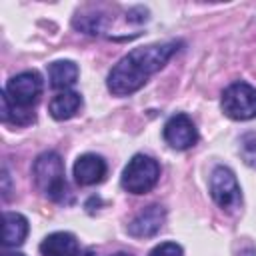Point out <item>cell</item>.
I'll return each mask as SVG.
<instances>
[{"instance_id": "2e32d148", "label": "cell", "mask_w": 256, "mask_h": 256, "mask_svg": "<svg viewBox=\"0 0 256 256\" xmlns=\"http://www.w3.org/2000/svg\"><path fill=\"white\" fill-rule=\"evenodd\" d=\"M78 256H96L92 250H86V252H82V254H78Z\"/></svg>"}, {"instance_id": "5bb4252c", "label": "cell", "mask_w": 256, "mask_h": 256, "mask_svg": "<svg viewBox=\"0 0 256 256\" xmlns=\"http://www.w3.org/2000/svg\"><path fill=\"white\" fill-rule=\"evenodd\" d=\"M240 156L244 164L256 168V134H246L240 142Z\"/></svg>"}, {"instance_id": "30bf717a", "label": "cell", "mask_w": 256, "mask_h": 256, "mask_svg": "<svg viewBox=\"0 0 256 256\" xmlns=\"http://www.w3.org/2000/svg\"><path fill=\"white\" fill-rule=\"evenodd\" d=\"M42 256H78V240L70 232H52L40 244Z\"/></svg>"}, {"instance_id": "e0dca14e", "label": "cell", "mask_w": 256, "mask_h": 256, "mask_svg": "<svg viewBox=\"0 0 256 256\" xmlns=\"http://www.w3.org/2000/svg\"><path fill=\"white\" fill-rule=\"evenodd\" d=\"M4 256H24V254H20V252H6Z\"/></svg>"}, {"instance_id": "9a60e30c", "label": "cell", "mask_w": 256, "mask_h": 256, "mask_svg": "<svg viewBox=\"0 0 256 256\" xmlns=\"http://www.w3.org/2000/svg\"><path fill=\"white\" fill-rule=\"evenodd\" d=\"M148 256H184V252L176 242H162L156 248H152Z\"/></svg>"}, {"instance_id": "52a82bcc", "label": "cell", "mask_w": 256, "mask_h": 256, "mask_svg": "<svg viewBox=\"0 0 256 256\" xmlns=\"http://www.w3.org/2000/svg\"><path fill=\"white\" fill-rule=\"evenodd\" d=\"M164 140L174 150H188L198 142V132L190 116L174 114L164 124Z\"/></svg>"}, {"instance_id": "8992f818", "label": "cell", "mask_w": 256, "mask_h": 256, "mask_svg": "<svg viewBox=\"0 0 256 256\" xmlns=\"http://www.w3.org/2000/svg\"><path fill=\"white\" fill-rule=\"evenodd\" d=\"M210 196L222 210H232L240 204V186L234 172L226 166H216L210 174Z\"/></svg>"}, {"instance_id": "3957f363", "label": "cell", "mask_w": 256, "mask_h": 256, "mask_svg": "<svg viewBox=\"0 0 256 256\" xmlns=\"http://www.w3.org/2000/svg\"><path fill=\"white\" fill-rule=\"evenodd\" d=\"M34 180L38 188L50 200L62 202L68 194V184L64 178V162L56 152H44L34 162Z\"/></svg>"}, {"instance_id": "ac0fdd59", "label": "cell", "mask_w": 256, "mask_h": 256, "mask_svg": "<svg viewBox=\"0 0 256 256\" xmlns=\"http://www.w3.org/2000/svg\"><path fill=\"white\" fill-rule=\"evenodd\" d=\"M114 256H130V254H126V252H118V254H114Z\"/></svg>"}, {"instance_id": "d6986e66", "label": "cell", "mask_w": 256, "mask_h": 256, "mask_svg": "<svg viewBox=\"0 0 256 256\" xmlns=\"http://www.w3.org/2000/svg\"><path fill=\"white\" fill-rule=\"evenodd\" d=\"M242 256H256L254 252H248V254H242Z\"/></svg>"}, {"instance_id": "7a4b0ae2", "label": "cell", "mask_w": 256, "mask_h": 256, "mask_svg": "<svg viewBox=\"0 0 256 256\" xmlns=\"http://www.w3.org/2000/svg\"><path fill=\"white\" fill-rule=\"evenodd\" d=\"M42 94V78L38 72H20L8 80V84L2 90V122H12L18 126L30 124L34 120V112L30 108L38 102Z\"/></svg>"}, {"instance_id": "ba28073f", "label": "cell", "mask_w": 256, "mask_h": 256, "mask_svg": "<svg viewBox=\"0 0 256 256\" xmlns=\"http://www.w3.org/2000/svg\"><path fill=\"white\" fill-rule=\"evenodd\" d=\"M164 220H166V210L158 204H152L134 216V220L128 224V234L134 238H150L160 232Z\"/></svg>"}, {"instance_id": "5b68a950", "label": "cell", "mask_w": 256, "mask_h": 256, "mask_svg": "<svg viewBox=\"0 0 256 256\" xmlns=\"http://www.w3.org/2000/svg\"><path fill=\"white\" fill-rule=\"evenodd\" d=\"M220 106L232 120H252L256 118V88L248 82H234L224 90Z\"/></svg>"}, {"instance_id": "6da1fadb", "label": "cell", "mask_w": 256, "mask_h": 256, "mask_svg": "<svg viewBox=\"0 0 256 256\" xmlns=\"http://www.w3.org/2000/svg\"><path fill=\"white\" fill-rule=\"evenodd\" d=\"M178 50L176 42L150 44L128 52L108 74V90L116 96H128L140 90Z\"/></svg>"}, {"instance_id": "4fadbf2b", "label": "cell", "mask_w": 256, "mask_h": 256, "mask_svg": "<svg viewBox=\"0 0 256 256\" xmlns=\"http://www.w3.org/2000/svg\"><path fill=\"white\" fill-rule=\"evenodd\" d=\"M48 78H50V86L58 88V90H66L70 88L76 78H78V66L72 60H56L48 66Z\"/></svg>"}, {"instance_id": "277c9868", "label": "cell", "mask_w": 256, "mask_h": 256, "mask_svg": "<svg viewBox=\"0 0 256 256\" xmlns=\"http://www.w3.org/2000/svg\"><path fill=\"white\" fill-rule=\"evenodd\" d=\"M160 178V166L154 158L146 154H136L128 160L122 170V188L130 194H146L150 192Z\"/></svg>"}, {"instance_id": "8fae6325", "label": "cell", "mask_w": 256, "mask_h": 256, "mask_svg": "<svg viewBox=\"0 0 256 256\" xmlns=\"http://www.w3.org/2000/svg\"><path fill=\"white\" fill-rule=\"evenodd\" d=\"M82 106V98L78 92H72V90H64V92H58L50 104H48V112L54 120H68L72 118L78 108Z\"/></svg>"}, {"instance_id": "7c38bea8", "label": "cell", "mask_w": 256, "mask_h": 256, "mask_svg": "<svg viewBox=\"0 0 256 256\" xmlns=\"http://www.w3.org/2000/svg\"><path fill=\"white\" fill-rule=\"evenodd\" d=\"M28 236V220L18 212H6L4 214V234L2 244L6 248L20 246Z\"/></svg>"}, {"instance_id": "9c48e42d", "label": "cell", "mask_w": 256, "mask_h": 256, "mask_svg": "<svg viewBox=\"0 0 256 256\" xmlns=\"http://www.w3.org/2000/svg\"><path fill=\"white\" fill-rule=\"evenodd\" d=\"M106 162L98 154H82L74 162V180L80 186H94L106 176Z\"/></svg>"}]
</instances>
